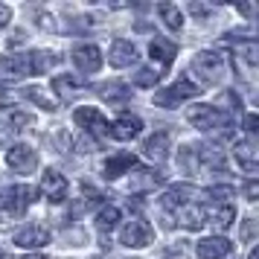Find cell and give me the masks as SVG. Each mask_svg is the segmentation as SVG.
<instances>
[{"label":"cell","instance_id":"35","mask_svg":"<svg viewBox=\"0 0 259 259\" xmlns=\"http://www.w3.org/2000/svg\"><path fill=\"white\" fill-rule=\"evenodd\" d=\"M253 236H256V222L253 219L242 222V242H253Z\"/></svg>","mask_w":259,"mask_h":259},{"label":"cell","instance_id":"44","mask_svg":"<svg viewBox=\"0 0 259 259\" xmlns=\"http://www.w3.org/2000/svg\"><path fill=\"white\" fill-rule=\"evenodd\" d=\"M247 259H259V250H256V247H253V250L247 253Z\"/></svg>","mask_w":259,"mask_h":259},{"label":"cell","instance_id":"16","mask_svg":"<svg viewBox=\"0 0 259 259\" xmlns=\"http://www.w3.org/2000/svg\"><path fill=\"white\" fill-rule=\"evenodd\" d=\"M189 195H192V187H189V184H172V187L160 195V204H163L166 210H181L184 201H189Z\"/></svg>","mask_w":259,"mask_h":259},{"label":"cell","instance_id":"3","mask_svg":"<svg viewBox=\"0 0 259 259\" xmlns=\"http://www.w3.org/2000/svg\"><path fill=\"white\" fill-rule=\"evenodd\" d=\"M73 119H76L82 128H88V134H91V137H96L99 143H105L108 137H111V125H108V119L102 117L96 108H76Z\"/></svg>","mask_w":259,"mask_h":259},{"label":"cell","instance_id":"1","mask_svg":"<svg viewBox=\"0 0 259 259\" xmlns=\"http://www.w3.org/2000/svg\"><path fill=\"white\" fill-rule=\"evenodd\" d=\"M38 198L35 187H18V184H6L0 178V207L9 210L12 215H24V210Z\"/></svg>","mask_w":259,"mask_h":259},{"label":"cell","instance_id":"8","mask_svg":"<svg viewBox=\"0 0 259 259\" xmlns=\"http://www.w3.org/2000/svg\"><path fill=\"white\" fill-rule=\"evenodd\" d=\"M12 239H15L18 247H44L50 242V233L41 227V224H26V227H21Z\"/></svg>","mask_w":259,"mask_h":259},{"label":"cell","instance_id":"15","mask_svg":"<svg viewBox=\"0 0 259 259\" xmlns=\"http://www.w3.org/2000/svg\"><path fill=\"white\" fill-rule=\"evenodd\" d=\"M108 61H111V67H128V64L137 61V47L131 41H114V47L108 53Z\"/></svg>","mask_w":259,"mask_h":259},{"label":"cell","instance_id":"41","mask_svg":"<svg viewBox=\"0 0 259 259\" xmlns=\"http://www.w3.org/2000/svg\"><path fill=\"white\" fill-rule=\"evenodd\" d=\"M128 207H131V212H140V210H143V201H140V198H131Z\"/></svg>","mask_w":259,"mask_h":259},{"label":"cell","instance_id":"2","mask_svg":"<svg viewBox=\"0 0 259 259\" xmlns=\"http://www.w3.org/2000/svg\"><path fill=\"white\" fill-rule=\"evenodd\" d=\"M187 119L195 125V128H201V131H212V128L230 131L227 117H224L222 111H215L212 105H192V108H189V114H187Z\"/></svg>","mask_w":259,"mask_h":259},{"label":"cell","instance_id":"29","mask_svg":"<svg viewBox=\"0 0 259 259\" xmlns=\"http://www.w3.org/2000/svg\"><path fill=\"white\" fill-rule=\"evenodd\" d=\"M157 12H160V18H163L172 29H181V26H184V18H181V12H178L172 3H160V6H157Z\"/></svg>","mask_w":259,"mask_h":259},{"label":"cell","instance_id":"25","mask_svg":"<svg viewBox=\"0 0 259 259\" xmlns=\"http://www.w3.org/2000/svg\"><path fill=\"white\" fill-rule=\"evenodd\" d=\"M24 96L29 99V102H35L38 108H44V111H56V108H59V102H56L53 96H47L41 88H26Z\"/></svg>","mask_w":259,"mask_h":259},{"label":"cell","instance_id":"26","mask_svg":"<svg viewBox=\"0 0 259 259\" xmlns=\"http://www.w3.org/2000/svg\"><path fill=\"white\" fill-rule=\"evenodd\" d=\"M233 207H227V204H222V207H215V210L210 212V222L215 230H224V227H230V222H233Z\"/></svg>","mask_w":259,"mask_h":259},{"label":"cell","instance_id":"20","mask_svg":"<svg viewBox=\"0 0 259 259\" xmlns=\"http://www.w3.org/2000/svg\"><path fill=\"white\" fill-rule=\"evenodd\" d=\"M175 212H178V219H172V224L184 227V230H198L204 224V210L201 207H181Z\"/></svg>","mask_w":259,"mask_h":259},{"label":"cell","instance_id":"27","mask_svg":"<svg viewBox=\"0 0 259 259\" xmlns=\"http://www.w3.org/2000/svg\"><path fill=\"white\" fill-rule=\"evenodd\" d=\"M119 212H122L119 207H102V210L96 212V227L99 230H111L119 222Z\"/></svg>","mask_w":259,"mask_h":259},{"label":"cell","instance_id":"13","mask_svg":"<svg viewBox=\"0 0 259 259\" xmlns=\"http://www.w3.org/2000/svg\"><path fill=\"white\" fill-rule=\"evenodd\" d=\"M143 154H146L152 163H163L166 154H169V134H166V131H157V134H152L149 140L143 143Z\"/></svg>","mask_w":259,"mask_h":259},{"label":"cell","instance_id":"23","mask_svg":"<svg viewBox=\"0 0 259 259\" xmlns=\"http://www.w3.org/2000/svg\"><path fill=\"white\" fill-rule=\"evenodd\" d=\"M26 61H29V73H47L50 67L56 64V56L47 53V50H32V53L26 56Z\"/></svg>","mask_w":259,"mask_h":259},{"label":"cell","instance_id":"11","mask_svg":"<svg viewBox=\"0 0 259 259\" xmlns=\"http://www.w3.org/2000/svg\"><path fill=\"white\" fill-rule=\"evenodd\" d=\"M230 239H224V236H207V239H201L198 242V256L201 259H224L230 253Z\"/></svg>","mask_w":259,"mask_h":259},{"label":"cell","instance_id":"10","mask_svg":"<svg viewBox=\"0 0 259 259\" xmlns=\"http://www.w3.org/2000/svg\"><path fill=\"white\" fill-rule=\"evenodd\" d=\"M41 187H44V192H47V198L53 201V204H61V201L67 198V181H64V175H59L56 169H47V172H44Z\"/></svg>","mask_w":259,"mask_h":259},{"label":"cell","instance_id":"33","mask_svg":"<svg viewBox=\"0 0 259 259\" xmlns=\"http://www.w3.org/2000/svg\"><path fill=\"white\" fill-rule=\"evenodd\" d=\"M230 195H233L230 187H210L207 189V198H212V201H227Z\"/></svg>","mask_w":259,"mask_h":259},{"label":"cell","instance_id":"7","mask_svg":"<svg viewBox=\"0 0 259 259\" xmlns=\"http://www.w3.org/2000/svg\"><path fill=\"white\" fill-rule=\"evenodd\" d=\"M192 67H195V73H198L204 82H215L219 79V70H222V56L212 53V50H204V53L195 56Z\"/></svg>","mask_w":259,"mask_h":259},{"label":"cell","instance_id":"36","mask_svg":"<svg viewBox=\"0 0 259 259\" xmlns=\"http://www.w3.org/2000/svg\"><path fill=\"white\" fill-rule=\"evenodd\" d=\"M181 166H184V169H195V154L189 152V146L181 149Z\"/></svg>","mask_w":259,"mask_h":259},{"label":"cell","instance_id":"28","mask_svg":"<svg viewBox=\"0 0 259 259\" xmlns=\"http://www.w3.org/2000/svg\"><path fill=\"white\" fill-rule=\"evenodd\" d=\"M198 154H201V160H204L207 166H212V169H219V172L224 169V154L219 152V149H212V146H201V149H198Z\"/></svg>","mask_w":259,"mask_h":259},{"label":"cell","instance_id":"4","mask_svg":"<svg viewBox=\"0 0 259 259\" xmlns=\"http://www.w3.org/2000/svg\"><path fill=\"white\" fill-rule=\"evenodd\" d=\"M192 96H198V88L189 82V79H178L175 84H169L163 94L154 96V105L160 108H175L181 105V102H187V99H192Z\"/></svg>","mask_w":259,"mask_h":259},{"label":"cell","instance_id":"18","mask_svg":"<svg viewBox=\"0 0 259 259\" xmlns=\"http://www.w3.org/2000/svg\"><path fill=\"white\" fill-rule=\"evenodd\" d=\"M149 56H152L154 61H160L163 67H169L178 56V47L172 41H166V38H154L152 44H149Z\"/></svg>","mask_w":259,"mask_h":259},{"label":"cell","instance_id":"42","mask_svg":"<svg viewBox=\"0 0 259 259\" xmlns=\"http://www.w3.org/2000/svg\"><path fill=\"white\" fill-rule=\"evenodd\" d=\"M239 12H242V15H247V18H250V15H253V6H247V3H242V6H239Z\"/></svg>","mask_w":259,"mask_h":259},{"label":"cell","instance_id":"24","mask_svg":"<svg viewBox=\"0 0 259 259\" xmlns=\"http://www.w3.org/2000/svg\"><path fill=\"white\" fill-rule=\"evenodd\" d=\"M233 50L247 61V67H256V64H259V47H256V41H250V38L239 41V38H236V47Z\"/></svg>","mask_w":259,"mask_h":259},{"label":"cell","instance_id":"34","mask_svg":"<svg viewBox=\"0 0 259 259\" xmlns=\"http://www.w3.org/2000/svg\"><path fill=\"white\" fill-rule=\"evenodd\" d=\"M242 128L253 137V134L259 131V117H256V114H245V117H242Z\"/></svg>","mask_w":259,"mask_h":259},{"label":"cell","instance_id":"14","mask_svg":"<svg viewBox=\"0 0 259 259\" xmlns=\"http://www.w3.org/2000/svg\"><path fill=\"white\" fill-rule=\"evenodd\" d=\"M143 131V119L134 117V114H119L117 122H114V128L111 134L117 137V140H131V137H137Z\"/></svg>","mask_w":259,"mask_h":259},{"label":"cell","instance_id":"21","mask_svg":"<svg viewBox=\"0 0 259 259\" xmlns=\"http://www.w3.org/2000/svg\"><path fill=\"white\" fill-rule=\"evenodd\" d=\"M0 73L12 76V79L26 76L29 73V61H26V56H0Z\"/></svg>","mask_w":259,"mask_h":259},{"label":"cell","instance_id":"22","mask_svg":"<svg viewBox=\"0 0 259 259\" xmlns=\"http://www.w3.org/2000/svg\"><path fill=\"white\" fill-rule=\"evenodd\" d=\"M99 96H102L105 102L119 105V102H128L131 99V91H128V84H122V82H105L99 88Z\"/></svg>","mask_w":259,"mask_h":259},{"label":"cell","instance_id":"31","mask_svg":"<svg viewBox=\"0 0 259 259\" xmlns=\"http://www.w3.org/2000/svg\"><path fill=\"white\" fill-rule=\"evenodd\" d=\"M157 79H160V70H152V67H143V70L134 76V82L140 84V88H152Z\"/></svg>","mask_w":259,"mask_h":259},{"label":"cell","instance_id":"40","mask_svg":"<svg viewBox=\"0 0 259 259\" xmlns=\"http://www.w3.org/2000/svg\"><path fill=\"white\" fill-rule=\"evenodd\" d=\"M189 12H192V15H198V18H201V15H207V12H210V6H201V3H189Z\"/></svg>","mask_w":259,"mask_h":259},{"label":"cell","instance_id":"39","mask_svg":"<svg viewBox=\"0 0 259 259\" xmlns=\"http://www.w3.org/2000/svg\"><path fill=\"white\" fill-rule=\"evenodd\" d=\"M9 18H12V12H9V6H3V3H0V29H3V26L9 24Z\"/></svg>","mask_w":259,"mask_h":259},{"label":"cell","instance_id":"45","mask_svg":"<svg viewBox=\"0 0 259 259\" xmlns=\"http://www.w3.org/2000/svg\"><path fill=\"white\" fill-rule=\"evenodd\" d=\"M24 259H47V256H24Z\"/></svg>","mask_w":259,"mask_h":259},{"label":"cell","instance_id":"30","mask_svg":"<svg viewBox=\"0 0 259 259\" xmlns=\"http://www.w3.org/2000/svg\"><path fill=\"white\" fill-rule=\"evenodd\" d=\"M163 175H157V172H143V175H134L131 181V187L134 189H152V184H160Z\"/></svg>","mask_w":259,"mask_h":259},{"label":"cell","instance_id":"37","mask_svg":"<svg viewBox=\"0 0 259 259\" xmlns=\"http://www.w3.org/2000/svg\"><path fill=\"white\" fill-rule=\"evenodd\" d=\"M82 192L88 195V201H94V204H96V201H102V192H99V189H94V184H88V181L82 184Z\"/></svg>","mask_w":259,"mask_h":259},{"label":"cell","instance_id":"17","mask_svg":"<svg viewBox=\"0 0 259 259\" xmlns=\"http://www.w3.org/2000/svg\"><path fill=\"white\" fill-rule=\"evenodd\" d=\"M236 163L242 166L245 172H256V166H259V157H256V143L253 140H242V143H236Z\"/></svg>","mask_w":259,"mask_h":259},{"label":"cell","instance_id":"5","mask_svg":"<svg viewBox=\"0 0 259 259\" xmlns=\"http://www.w3.org/2000/svg\"><path fill=\"white\" fill-rule=\"evenodd\" d=\"M6 163L18 175H32L38 169V154L32 149H26V146H12L9 154H6Z\"/></svg>","mask_w":259,"mask_h":259},{"label":"cell","instance_id":"38","mask_svg":"<svg viewBox=\"0 0 259 259\" xmlns=\"http://www.w3.org/2000/svg\"><path fill=\"white\" fill-rule=\"evenodd\" d=\"M245 195H247V201H256V195H259V184L256 181H247L245 184Z\"/></svg>","mask_w":259,"mask_h":259},{"label":"cell","instance_id":"9","mask_svg":"<svg viewBox=\"0 0 259 259\" xmlns=\"http://www.w3.org/2000/svg\"><path fill=\"white\" fill-rule=\"evenodd\" d=\"M73 64L84 73H94V70H99V64H102V53H99V47H94V44H82V47L73 50Z\"/></svg>","mask_w":259,"mask_h":259},{"label":"cell","instance_id":"43","mask_svg":"<svg viewBox=\"0 0 259 259\" xmlns=\"http://www.w3.org/2000/svg\"><path fill=\"white\" fill-rule=\"evenodd\" d=\"M0 259H12V256H9V250H6L3 245H0Z\"/></svg>","mask_w":259,"mask_h":259},{"label":"cell","instance_id":"19","mask_svg":"<svg viewBox=\"0 0 259 259\" xmlns=\"http://www.w3.org/2000/svg\"><path fill=\"white\" fill-rule=\"evenodd\" d=\"M53 91H56L64 102H70L73 96H82L88 88H84L82 82H76L73 76H56V79H53Z\"/></svg>","mask_w":259,"mask_h":259},{"label":"cell","instance_id":"6","mask_svg":"<svg viewBox=\"0 0 259 259\" xmlns=\"http://www.w3.org/2000/svg\"><path fill=\"white\" fill-rule=\"evenodd\" d=\"M152 239H154V233L146 222H131L119 230V242L125 247H146Z\"/></svg>","mask_w":259,"mask_h":259},{"label":"cell","instance_id":"32","mask_svg":"<svg viewBox=\"0 0 259 259\" xmlns=\"http://www.w3.org/2000/svg\"><path fill=\"white\" fill-rule=\"evenodd\" d=\"M6 119H9V125H15V128H24V125H29V114L18 111V108H12V111L6 114Z\"/></svg>","mask_w":259,"mask_h":259},{"label":"cell","instance_id":"12","mask_svg":"<svg viewBox=\"0 0 259 259\" xmlns=\"http://www.w3.org/2000/svg\"><path fill=\"white\" fill-rule=\"evenodd\" d=\"M137 166V157L128 152H122V154H114V157H108L105 166H102V175L108 178V181H117L119 175H125V172H131Z\"/></svg>","mask_w":259,"mask_h":259}]
</instances>
